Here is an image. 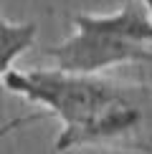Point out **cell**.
<instances>
[{
    "instance_id": "6",
    "label": "cell",
    "mask_w": 152,
    "mask_h": 154,
    "mask_svg": "<svg viewBox=\"0 0 152 154\" xmlns=\"http://www.w3.org/2000/svg\"><path fill=\"white\" fill-rule=\"evenodd\" d=\"M139 3L144 5V10H147V15L152 18V0H139Z\"/></svg>"
},
{
    "instance_id": "1",
    "label": "cell",
    "mask_w": 152,
    "mask_h": 154,
    "mask_svg": "<svg viewBox=\"0 0 152 154\" xmlns=\"http://www.w3.org/2000/svg\"><path fill=\"white\" fill-rule=\"evenodd\" d=\"M53 149H106L152 154V86L109 79L104 94L79 124L61 129Z\"/></svg>"
},
{
    "instance_id": "5",
    "label": "cell",
    "mask_w": 152,
    "mask_h": 154,
    "mask_svg": "<svg viewBox=\"0 0 152 154\" xmlns=\"http://www.w3.org/2000/svg\"><path fill=\"white\" fill-rule=\"evenodd\" d=\"M46 116H48L46 111H33V114H25V116H15V119H10V121H5V124H0V139H5L8 134H13L15 129H23V126L33 124V121H41V119H46Z\"/></svg>"
},
{
    "instance_id": "3",
    "label": "cell",
    "mask_w": 152,
    "mask_h": 154,
    "mask_svg": "<svg viewBox=\"0 0 152 154\" xmlns=\"http://www.w3.org/2000/svg\"><path fill=\"white\" fill-rule=\"evenodd\" d=\"M66 18L76 28H91L127 43H137V46H150L152 43V18L147 15V10L139 0H124L122 8L117 13H109V15L76 13V15H66Z\"/></svg>"
},
{
    "instance_id": "4",
    "label": "cell",
    "mask_w": 152,
    "mask_h": 154,
    "mask_svg": "<svg viewBox=\"0 0 152 154\" xmlns=\"http://www.w3.org/2000/svg\"><path fill=\"white\" fill-rule=\"evenodd\" d=\"M38 38V25L30 23H10L5 15H0V83L3 76L10 71L13 61L28 48H33Z\"/></svg>"
},
{
    "instance_id": "2",
    "label": "cell",
    "mask_w": 152,
    "mask_h": 154,
    "mask_svg": "<svg viewBox=\"0 0 152 154\" xmlns=\"http://www.w3.org/2000/svg\"><path fill=\"white\" fill-rule=\"evenodd\" d=\"M41 53L53 61L56 71L81 76H94L122 63H152V48L119 41L91 28H76V33H71L63 43L46 46Z\"/></svg>"
}]
</instances>
